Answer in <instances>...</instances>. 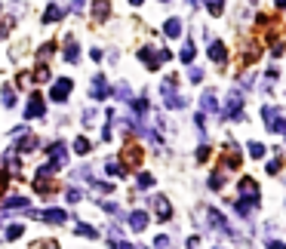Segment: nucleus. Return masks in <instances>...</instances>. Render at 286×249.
Returning <instances> with one entry per match:
<instances>
[{
	"mask_svg": "<svg viewBox=\"0 0 286 249\" xmlns=\"http://www.w3.org/2000/svg\"><path fill=\"white\" fill-rule=\"evenodd\" d=\"M25 117H28V120H37V117H43V96H40V93H34V96H31Z\"/></svg>",
	"mask_w": 286,
	"mask_h": 249,
	"instance_id": "1",
	"label": "nucleus"
},
{
	"mask_svg": "<svg viewBox=\"0 0 286 249\" xmlns=\"http://www.w3.org/2000/svg\"><path fill=\"white\" fill-rule=\"evenodd\" d=\"M68 93H71V80H55V86H52V99H55V101H65Z\"/></svg>",
	"mask_w": 286,
	"mask_h": 249,
	"instance_id": "2",
	"label": "nucleus"
},
{
	"mask_svg": "<svg viewBox=\"0 0 286 249\" xmlns=\"http://www.w3.org/2000/svg\"><path fill=\"white\" fill-rule=\"evenodd\" d=\"M37 219H43V222H52V224H65L68 212H62V209H47V212H40Z\"/></svg>",
	"mask_w": 286,
	"mask_h": 249,
	"instance_id": "3",
	"label": "nucleus"
},
{
	"mask_svg": "<svg viewBox=\"0 0 286 249\" xmlns=\"http://www.w3.org/2000/svg\"><path fill=\"white\" fill-rule=\"evenodd\" d=\"M154 209H157V219H169V216H173V206H169V200H163V197L154 200Z\"/></svg>",
	"mask_w": 286,
	"mask_h": 249,
	"instance_id": "4",
	"label": "nucleus"
},
{
	"mask_svg": "<svg viewBox=\"0 0 286 249\" xmlns=\"http://www.w3.org/2000/svg\"><path fill=\"white\" fill-rule=\"evenodd\" d=\"M209 59H215V62H219V65H225V59H228V52H225V47H222L219 40H215V43H209Z\"/></svg>",
	"mask_w": 286,
	"mask_h": 249,
	"instance_id": "5",
	"label": "nucleus"
},
{
	"mask_svg": "<svg viewBox=\"0 0 286 249\" xmlns=\"http://www.w3.org/2000/svg\"><path fill=\"white\" fill-rule=\"evenodd\" d=\"M130 224L135 231H145L148 228V219H145V212H132V219H130Z\"/></svg>",
	"mask_w": 286,
	"mask_h": 249,
	"instance_id": "6",
	"label": "nucleus"
},
{
	"mask_svg": "<svg viewBox=\"0 0 286 249\" xmlns=\"http://www.w3.org/2000/svg\"><path fill=\"white\" fill-rule=\"evenodd\" d=\"M163 31H166V37H179V31H182V25H179V22L173 19V22H166V28H163Z\"/></svg>",
	"mask_w": 286,
	"mask_h": 249,
	"instance_id": "7",
	"label": "nucleus"
},
{
	"mask_svg": "<svg viewBox=\"0 0 286 249\" xmlns=\"http://www.w3.org/2000/svg\"><path fill=\"white\" fill-rule=\"evenodd\" d=\"M207 6H209V13H212V16H219V13H222V0H207Z\"/></svg>",
	"mask_w": 286,
	"mask_h": 249,
	"instance_id": "8",
	"label": "nucleus"
},
{
	"mask_svg": "<svg viewBox=\"0 0 286 249\" xmlns=\"http://www.w3.org/2000/svg\"><path fill=\"white\" fill-rule=\"evenodd\" d=\"M74 151H77V154H86V151H89V142H86V139H77Z\"/></svg>",
	"mask_w": 286,
	"mask_h": 249,
	"instance_id": "9",
	"label": "nucleus"
},
{
	"mask_svg": "<svg viewBox=\"0 0 286 249\" xmlns=\"http://www.w3.org/2000/svg\"><path fill=\"white\" fill-rule=\"evenodd\" d=\"M6 237H9V240H16V237H22V224H13V228L6 231Z\"/></svg>",
	"mask_w": 286,
	"mask_h": 249,
	"instance_id": "10",
	"label": "nucleus"
},
{
	"mask_svg": "<svg viewBox=\"0 0 286 249\" xmlns=\"http://www.w3.org/2000/svg\"><path fill=\"white\" fill-rule=\"evenodd\" d=\"M3 191H6V173L0 169V197H3Z\"/></svg>",
	"mask_w": 286,
	"mask_h": 249,
	"instance_id": "11",
	"label": "nucleus"
},
{
	"mask_svg": "<svg viewBox=\"0 0 286 249\" xmlns=\"http://www.w3.org/2000/svg\"><path fill=\"white\" fill-rule=\"evenodd\" d=\"M277 6H286V0H277Z\"/></svg>",
	"mask_w": 286,
	"mask_h": 249,
	"instance_id": "12",
	"label": "nucleus"
}]
</instances>
